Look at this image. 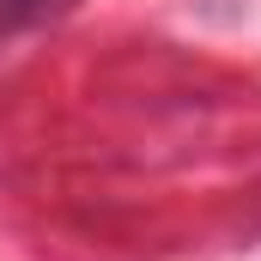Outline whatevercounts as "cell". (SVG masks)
Here are the masks:
<instances>
[{"mask_svg":"<svg viewBox=\"0 0 261 261\" xmlns=\"http://www.w3.org/2000/svg\"><path fill=\"white\" fill-rule=\"evenodd\" d=\"M0 6H6V12H12V6H31V0H0Z\"/></svg>","mask_w":261,"mask_h":261,"instance_id":"obj_1","label":"cell"}]
</instances>
